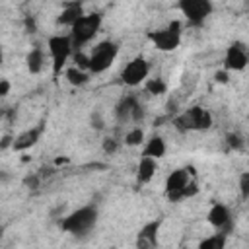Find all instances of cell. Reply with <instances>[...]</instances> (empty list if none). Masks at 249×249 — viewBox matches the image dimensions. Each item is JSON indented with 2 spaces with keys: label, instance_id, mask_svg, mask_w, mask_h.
<instances>
[{
  "label": "cell",
  "instance_id": "6da1fadb",
  "mask_svg": "<svg viewBox=\"0 0 249 249\" xmlns=\"http://www.w3.org/2000/svg\"><path fill=\"white\" fill-rule=\"evenodd\" d=\"M198 193L196 185V171L193 165L173 169L165 179V196L169 202H179L191 198Z\"/></svg>",
  "mask_w": 249,
  "mask_h": 249
},
{
  "label": "cell",
  "instance_id": "7a4b0ae2",
  "mask_svg": "<svg viewBox=\"0 0 249 249\" xmlns=\"http://www.w3.org/2000/svg\"><path fill=\"white\" fill-rule=\"evenodd\" d=\"M97 218H99V210L95 204H86L80 206L76 210H72L70 214L62 216L58 220V228L74 237H86L93 231V228L97 226Z\"/></svg>",
  "mask_w": 249,
  "mask_h": 249
},
{
  "label": "cell",
  "instance_id": "3957f363",
  "mask_svg": "<svg viewBox=\"0 0 249 249\" xmlns=\"http://www.w3.org/2000/svg\"><path fill=\"white\" fill-rule=\"evenodd\" d=\"M101 23H103V16L99 12H89V14H84L82 18H78L74 21V25L70 27V43H72V49L74 53L76 51H82L84 45H88L101 29Z\"/></svg>",
  "mask_w": 249,
  "mask_h": 249
},
{
  "label": "cell",
  "instance_id": "277c9868",
  "mask_svg": "<svg viewBox=\"0 0 249 249\" xmlns=\"http://www.w3.org/2000/svg\"><path fill=\"white\" fill-rule=\"evenodd\" d=\"M171 124L179 132H200V130H208L212 126V115L208 109H204L200 105H193V107L177 113L175 117H171Z\"/></svg>",
  "mask_w": 249,
  "mask_h": 249
},
{
  "label": "cell",
  "instance_id": "5b68a950",
  "mask_svg": "<svg viewBox=\"0 0 249 249\" xmlns=\"http://www.w3.org/2000/svg\"><path fill=\"white\" fill-rule=\"evenodd\" d=\"M47 49H49V54H51V60H53V76L58 78L62 74V70H66V64H68V60L74 53L70 37L62 35V33L51 35L47 39Z\"/></svg>",
  "mask_w": 249,
  "mask_h": 249
},
{
  "label": "cell",
  "instance_id": "8992f818",
  "mask_svg": "<svg viewBox=\"0 0 249 249\" xmlns=\"http://www.w3.org/2000/svg\"><path fill=\"white\" fill-rule=\"evenodd\" d=\"M117 56H119V43H115L111 39H105V41L97 43L91 49V53L88 54V58H89L88 72L89 74H101V72L109 70Z\"/></svg>",
  "mask_w": 249,
  "mask_h": 249
},
{
  "label": "cell",
  "instance_id": "52a82bcc",
  "mask_svg": "<svg viewBox=\"0 0 249 249\" xmlns=\"http://www.w3.org/2000/svg\"><path fill=\"white\" fill-rule=\"evenodd\" d=\"M181 21L173 19L169 21L165 27H160V29H154V31H148V39L152 41V45L161 51V53H171L175 51L179 45H181V37H183V31H181Z\"/></svg>",
  "mask_w": 249,
  "mask_h": 249
},
{
  "label": "cell",
  "instance_id": "ba28073f",
  "mask_svg": "<svg viewBox=\"0 0 249 249\" xmlns=\"http://www.w3.org/2000/svg\"><path fill=\"white\" fill-rule=\"evenodd\" d=\"M177 10L181 12V16H185L189 25L200 27L206 18L214 12V4L210 0H179Z\"/></svg>",
  "mask_w": 249,
  "mask_h": 249
},
{
  "label": "cell",
  "instance_id": "9c48e42d",
  "mask_svg": "<svg viewBox=\"0 0 249 249\" xmlns=\"http://www.w3.org/2000/svg\"><path fill=\"white\" fill-rule=\"evenodd\" d=\"M148 74H150L148 60L144 56H134L121 70V82L124 86H128V88H136V86H140V84H144L148 80Z\"/></svg>",
  "mask_w": 249,
  "mask_h": 249
},
{
  "label": "cell",
  "instance_id": "30bf717a",
  "mask_svg": "<svg viewBox=\"0 0 249 249\" xmlns=\"http://www.w3.org/2000/svg\"><path fill=\"white\" fill-rule=\"evenodd\" d=\"M249 64L247 45L243 41H233L224 54V70L226 72H243Z\"/></svg>",
  "mask_w": 249,
  "mask_h": 249
},
{
  "label": "cell",
  "instance_id": "8fae6325",
  "mask_svg": "<svg viewBox=\"0 0 249 249\" xmlns=\"http://www.w3.org/2000/svg\"><path fill=\"white\" fill-rule=\"evenodd\" d=\"M161 224H163L161 218H156V220L146 222L138 230V233H136V249H158Z\"/></svg>",
  "mask_w": 249,
  "mask_h": 249
},
{
  "label": "cell",
  "instance_id": "7c38bea8",
  "mask_svg": "<svg viewBox=\"0 0 249 249\" xmlns=\"http://www.w3.org/2000/svg\"><path fill=\"white\" fill-rule=\"evenodd\" d=\"M206 220H208V224L216 230V231H220V233H230L231 231V212H230V208L226 206V204H222V202H214L212 206H210V210H208V214H206Z\"/></svg>",
  "mask_w": 249,
  "mask_h": 249
},
{
  "label": "cell",
  "instance_id": "4fadbf2b",
  "mask_svg": "<svg viewBox=\"0 0 249 249\" xmlns=\"http://www.w3.org/2000/svg\"><path fill=\"white\" fill-rule=\"evenodd\" d=\"M43 132H45V123H39L37 126H31V128L19 132L18 136H14L12 150H14V152H25V150H31L33 146H37V142L41 140Z\"/></svg>",
  "mask_w": 249,
  "mask_h": 249
},
{
  "label": "cell",
  "instance_id": "5bb4252c",
  "mask_svg": "<svg viewBox=\"0 0 249 249\" xmlns=\"http://www.w3.org/2000/svg\"><path fill=\"white\" fill-rule=\"evenodd\" d=\"M140 103V99L136 97V95H124V97H121V101L115 105V119H117V123L119 124H126V123H130L132 121V111H134V107Z\"/></svg>",
  "mask_w": 249,
  "mask_h": 249
},
{
  "label": "cell",
  "instance_id": "9a60e30c",
  "mask_svg": "<svg viewBox=\"0 0 249 249\" xmlns=\"http://www.w3.org/2000/svg\"><path fill=\"white\" fill-rule=\"evenodd\" d=\"M82 16H84V6H82V2H66V4L62 6V10H60L58 18H56V23H58V25H66V27H72L74 21H76L78 18H82Z\"/></svg>",
  "mask_w": 249,
  "mask_h": 249
},
{
  "label": "cell",
  "instance_id": "2e32d148",
  "mask_svg": "<svg viewBox=\"0 0 249 249\" xmlns=\"http://www.w3.org/2000/svg\"><path fill=\"white\" fill-rule=\"evenodd\" d=\"M167 152V144L160 134H154L152 138L146 140L144 148H142V158H152V160H161Z\"/></svg>",
  "mask_w": 249,
  "mask_h": 249
},
{
  "label": "cell",
  "instance_id": "e0dca14e",
  "mask_svg": "<svg viewBox=\"0 0 249 249\" xmlns=\"http://www.w3.org/2000/svg\"><path fill=\"white\" fill-rule=\"evenodd\" d=\"M158 171V161L152 158H140L138 161V169H136V181L140 185H146L152 181V177Z\"/></svg>",
  "mask_w": 249,
  "mask_h": 249
},
{
  "label": "cell",
  "instance_id": "ac0fdd59",
  "mask_svg": "<svg viewBox=\"0 0 249 249\" xmlns=\"http://www.w3.org/2000/svg\"><path fill=\"white\" fill-rule=\"evenodd\" d=\"M25 66H27V72H29V74H39V72H43V68H45V53H43L41 47H35V49H31V51L27 53V56H25Z\"/></svg>",
  "mask_w": 249,
  "mask_h": 249
},
{
  "label": "cell",
  "instance_id": "d6986e66",
  "mask_svg": "<svg viewBox=\"0 0 249 249\" xmlns=\"http://www.w3.org/2000/svg\"><path fill=\"white\" fill-rule=\"evenodd\" d=\"M64 76H66V80H68V84H72L74 88H82V86H86L88 82H89V72H84V70H80V68H76V66H68L66 70H64Z\"/></svg>",
  "mask_w": 249,
  "mask_h": 249
},
{
  "label": "cell",
  "instance_id": "ffe728a7",
  "mask_svg": "<svg viewBox=\"0 0 249 249\" xmlns=\"http://www.w3.org/2000/svg\"><path fill=\"white\" fill-rule=\"evenodd\" d=\"M226 241H228V235H226V233L214 231L212 235L200 239L198 249H226Z\"/></svg>",
  "mask_w": 249,
  "mask_h": 249
},
{
  "label": "cell",
  "instance_id": "44dd1931",
  "mask_svg": "<svg viewBox=\"0 0 249 249\" xmlns=\"http://www.w3.org/2000/svg\"><path fill=\"white\" fill-rule=\"evenodd\" d=\"M144 89L150 95H163V93H167V84L161 78H148L144 82Z\"/></svg>",
  "mask_w": 249,
  "mask_h": 249
},
{
  "label": "cell",
  "instance_id": "7402d4cb",
  "mask_svg": "<svg viewBox=\"0 0 249 249\" xmlns=\"http://www.w3.org/2000/svg\"><path fill=\"white\" fill-rule=\"evenodd\" d=\"M123 142H124L126 146H132V148H134V146H140V144L144 142V130H142L140 126H132L130 130H126Z\"/></svg>",
  "mask_w": 249,
  "mask_h": 249
},
{
  "label": "cell",
  "instance_id": "603a6c76",
  "mask_svg": "<svg viewBox=\"0 0 249 249\" xmlns=\"http://www.w3.org/2000/svg\"><path fill=\"white\" fill-rule=\"evenodd\" d=\"M226 144L230 146V150L239 152L245 148V138L239 132H230V134H226Z\"/></svg>",
  "mask_w": 249,
  "mask_h": 249
},
{
  "label": "cell",
  "instance_id": "cb8c5ba5",
  "mask_svg": "<svg viewBox=\"0 0 249 249\" xmlns=\"http://www.w3.org/2000/svg\"><path fill=\"white\" fill-rule=\"evenodd\" d=\"M70 60L74 62L72 66H76V68H80V70L88 72V66H89V58H88V54H86L84 51H76V53H72Z\"/></svg>",
  "mask_w": 249,
  "mask_h": 249
},
{
  "label": "cell",
  "instance_id": "d4e9b609",
  "mask_svg": "<svg viewBox=\"0 0 249 249\" xmlns=\"http://www.w3.org/2000/svg\"><path fill=\"white\" fill-rule=\"evenodd\" d=\"M119 146H121V140L119 138H115V136H105L103 138V144H101V148H103V152L105 154H115L117 150H119Z\"/></svg>",
  "mask_w": 249,
  "mask_h": 249
},
{
  "label": "cell",
  "instance_id": "484cf974",
  "mask_svg": "<svg viewBox=\"0 0 249 249\" xmlns=\"http://www.w3.org/2000/svg\"><path fill=\"white\" fill-rule=\"evenodd\" d=\"M239 195H241V200L249 198V171H243L239 175Z\"/></svg>",
  "mask_w": 249,
  "mask_h": 249
},
{
  "label": "cell",
  "instance_id": "4316f807",
  "mask_svg": "<svg viewBox=\"0 0 249 249\" xmlns=\"http://www.w3.org/2000/svg\"><path fill=\"white\" fill-rule=\"evenodd\" d=\"M23 27H25V33L33 35V33L37 31V23H35V18H33V16H25V19H23Z\"/></svg>",
  "mask_w": 249,
  "mask_h": 249
},
{
  "label": "cell",
  "instance_id": "83f0119b",
  "mask_svg": "<svg viewBox=\"0 0 249 249\" xmlns=\"http://www.w3.org/2000/svg\"><path fill=\"white\" fill-rule=\"evenodd\" d=\"M91 126L97 128V130L105 128V121H103V117H101L99 111H93V113H91Z\"/></svg>",
  "mask_w": 249,
  "mask_h": 249
},
{
  "label": "cell",
  "instance_id": "f1b7e54d",
  "mask_svg": "<svg viewBox=\"0 0 249 249\" xmlns=\"http://www.w3.org/2000/svg\"><path fill=\"white\" fill-rule=\"evenodd\" d=\"M12 144H14V136H12V134H4V136L0 138V152L12 148Z\"/></svg>",
  "mask_w": 249,
  "mask_h": 249
},
{
  "label": "cell",
  "instance_id": "f546056e",
  "mask_svg": "<svg viewBox=\"0 0 249 249\" xmlns=\"http://www.w3.org/2000/svg\"><path fill=\"white\" fill-rule=\"evenodd\" d=\"M23 183H25L29 189H37L39 183H41V177H39V175H29V177L23 179Z\"/></svg>",
  "mask_w": 249,
  "mask_h": 249
},
{
  "label": "cell",
  "instance_id": "4dcf8cb0",
  "mask_svg": "<svg viewBox=\"0 0 249 249\" xmlns=\"http://www.w3.org/2000/svg\"><path fill=\"white\" fill-rule=\"evenodd\" d=\"M12 89V82L10 80H0V97H6Z\"/></svg>",
  "mask_w": 249,
  "mask_h": 249
},
{
  "label": "cell",
  "instance_id": "1f68e13d",
  "mask_svg": "<svg viewBox=\"0 0 249 249\" xmlns=\"http://www.w3.org/2000/svg\"><path fill=\"white\" fill-rule=\"evenodd\" d=\"M216 82H222V84H226V82H228V72H226V70H220V72H216Z\"/></svg>",
  "mask_w": 249,
  "mask_h": 249
},
{
  "label": "cell",
  "instance_id": "d6a6232c",
  "mask_svg": "<svg viewBox=\"0 0 249 249\" xmlns=\"http://www.w3.org/2000/svg\"><path fill=\"white\" fill-rule=\"evenodd\" d=\"M10 179H12V173L6 169H0V183H8Z\"/></svg>",
  "mask_w": 249,
  "mask_h": 249
},
{
  "label": "cell",
  "instance_id": "836d02e7",
  "mask_svg": "<svg viewBox=\"0 0 249 249\" xmlns=\"http://www.w3.org/2000/svg\"><path fill=\"white\" fill-rule=\"evenodd\" d=\"M4 62V53H2V47H0V64Z\"/></svg>",
  "mask_w": 249,
  "mask_h": 249
},
{
  "label": "cell",
  "instance_id": "e575fe53",
  "mask_svg": "<svg viewBox=\"0 0 249 249\" xmlns=\"http://www.w3.org/2000/svg\"><path fill=\"white\" fill-rule=\"evenodd\" d=\"M0 239H2V230H0Z\"/></svg>",
  "mask_w": 249,
  "mask_h": 249
}]
</instances>
